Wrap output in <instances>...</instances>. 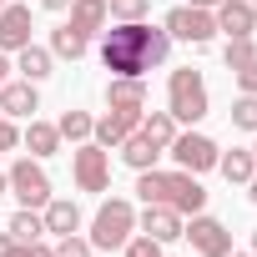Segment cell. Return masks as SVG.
<instances>
[{"label": "cell", "instance_id": "cell-1", "mask_svg": "<svg viewBox=\"0 0 257 257\" xmlns=\"http://www.w3.org/2000/svg\"><path fill=\"white\" fill-rule=\"evenodd\" d=\"M172 51V36L147 21H121L116 31H101V66L111 76H147Z\"/></svg>", "mask_w": 257, "mask_h": 257}, {"label": "cell", "instance_id": "cell-2", "mask_svg": "<svg viewBox=\"0 0 257 257\" xmlns=\"http://www.w3.org/2000/svg\"><path fill=\"white\" fill-rule=\"evenodd\" d=\"M137 197L142 202H162V207H172V212H182V217H192V212H202L207 207V187L192 177V172H157V167H147V172H137Z\"/></svg>", "mask_w": 257, "mask_h": 257}, {"label": "cell", "instance_id": "cell-3", "mask_svg": "<svg viewBox=\"0 0 257 257\" xmlns=\"http://www.w3.org/2000/svg\"><path fill=\"white\" fill-rule=\"evenodd\" d=\"M167 111L177 116V126H182V121H202V116L212 111V96H207V81H202L197 66L172 71V81H167Z\"/></svg>", "mask_w": 257, "mask_h": 257}, {"label": "cell", "instance_id": "cell-4", "mask_svg": "<svg viewBox=\"0 0 257 257\" xmlns=\"http://www.w3.org/2000/svg\"><path fill=\"white\" fill-rule=\"evenodd\" d=\"M132 232H137V207L126 197H111V202L96 207V217H91V247L116 252V247L132 242Z\"/></svg>", "mask_w": 257, "mask_h": 257}, {"label": "cell", "instance_id": "cell-5", "mask_svg": "<svg viewBox=\"0 0 257 257\" xmlns=\"http://www.w3.org/2000/svg\"><path fill=\"white\" fill-rule=\"evenodd\" d=\"M167 152H172V162H177L182 172H192V177L212 172V167H217V157H222V152H217V142H212V137H202V132H177Z\"/></svg>", "mask_w": 257, "mask_h": 257}, {"label": "cell", "instance_id": "cell-6", "mask_svg": "<svg viewBox=\"0 0 257 257\" xmlns=\"http://www.w3.org/2000/svg\"><path fill=\"white\" fill-rule=\"evenodd\" d=\"M71 177L81 192H106L111 187V152L96 147V142H81L76 157H71Z\"/></svg>", "mask_w": 257, "mask_h": 257}, {"label": "cell", "instance_id": "cell-7", "mask_svg": "<svg viewBox=\"0 0 257 257\" xmlns=\"http://www.w3.org/2000/svg\"><path fill=\"white\" fill-rule=\"evenodd\" d=\"M162 31H167L172 41H187V46H207V41L217 36V21H212V11H197V6H177V11H167Z\"/></svg>", "mask_w": 257, "mask_h": 257}, {"label": "cell", "instance_id": "cell-8", "mask_svg": "<svg viewBox=\"0 0 257 257\" xmlns=\"http://www.w3.org/2000/svg\"><path fill=\"white\" fill-rule=\"evenodd\" d=\"M6 187L21 197V207H46V202H51V177H46V167L31 162V157H21V162L6 172Z\"/></svg>", "mask_w": 257, "mask_h": 257}, {"label": "cell", "instance_id": "cell-9", "mask_svg": "<svg viewBox=\"0 0 257 257\" xmlns=\"http://www.w3.org/2000/svg\"><path fill=\"white\" fill-rule=\"evenodd\" d=\"M182 237L192 242L197 257H227V252H232L227 222H217V217H207V212H192V227H182Z\"/></svg>", "mask_w": 257, "mask_h": 257}, {"label": "cell", "instance_id": "cell-10", "mask_svg": "<svg viewBox=\"0 0 257 257\" xmlns=\"http://www.w3.org/2000/svg\"><path fill=\"white\" fill-rule=\"evenodd\" d=\"M137 227H142V237H152V242H162V247H167V242H177V237H182V227H187V222H182V212H172V207H162V202H147V212L137 217Z\"/></svg>", "mask_w": 257, "mask_h": 257}, {"label": "cell", "instance_id": "cell-11", "mask_svg": "<svg viewBox=\"0 0 257 257\" xmlns=\"http://www.w3.org/2000/svg\"><path fill=\"white\" fill-rule=\"evenodd\" d=\"M212 21H217V31H222L227 41H237V36H252V31H257V16H252V0H217Z\"/></svg>", "mask_w": 257, "mask_h": 257}, {"label": "cell", "instance_id": "cell-12", "mask_svg": "<svg viewBox=\"0 0 257 257\" xmlns=\"http://www.w3.org/2000/svg\"><path fill=\"white\" fill-rule=\"evenodd\" d=\"M137 126H142V111H106V116H101V121L91 126V142L111 152V147H121L126 137H132Z\"/></svg>", "mask_w": 257, "mask_h": 257}, {"label": "cell", "instance_id": "cell-13", "mask_svg": "<svg viewBox=\"0 0 257 257\" xmlns=\"http://www.w3.org/2000/svg\"><path fill=\"white\" fill-rule=\"evenodd\" d=\"M106 106L111 111H147V76H111Z\"/></svg>", "mask_w": 257, "mask_h": 257}, {"label": "cell", "instance_id": "cell-14", "mask_svg": "<svg viewBox=\"0 0 257 257\" xmlns=\"http://www.w3.org/2000/svg\"><path fill=\"white\" fill-rule=\"evenodd\" d=\"M41 111V91H36V81H6V86H0V116H36Z\"/></svg>", "mask_w": 257, "mask_h": 257}, {"label": "cell", "instance_id": "cell-15", "mask_svg": "<svg viewBox=\"0 0 257 257\" xmlns=\"http://www.w3.org/2000/svg\"><path fill=\"white\" fill-rule=\"evenodd\" d=\"M31 6H6L0 11V51H21V46H31Z\"/></svg>", "mask_w": 257, "mask_h": 257}, {"label": "cell", "instance_id": "cell-16", "mask_svg": "<svg viewBox=\"0 0 257 257\" xmlns=\"http://www.w3.org/2000/svg\"><path fill=\"white\" fill-rule=\"evenodd\" d=\"M106 21H111L106 0H71V21H66V26H71L76 36H86V41H91V36H101V31H106Z\"/></svg>", "mask_w": 257, "mask_h": 257}, {"label": "cell", "instance_id": "cell-17", "mask_svg": "<svg viewBox=\"0 0 257 257\" xmlns=\"http://www.w3.org/2000/svg\"><path fill=\"white\" fill-rule=\"evenodd\" d=\"M116 152H121V162L132 167V172H147V167H157V157H162V147H157V142H152V137L142 132V126H137V132L126 137V142H121Z\"/></svg>", "mask_w": 257, "mask_h": 257}, {"label": "cell", "instance_id": "cell-18", "mask_svg": "<svg viewBox=\"0 0 257 257\" xmlns=\"http://www.w3.org/2000/svg\"><path fill=\"white\" fill-rule=\"evenodd\" d=\"M41 222H46V232H56V237L81 232V207H76V202H66V197H51V202L41 207Z\"/></svg>", "mask_w": 257, "mask_h": 257}, {"label": "cell", "instance_id": "cell-19", "mask_svg": "<svg viewBox=\"0 0 257 257\" xmlns=\"http://www.w3.org/2000/svg\"><path fill=\"white\" fill-rule=\"evenodd\" d=\"M21 142L31 147V157H36V162H41V157H56V152H61V132H56L51 121H36V116H31V126H26V137H21Z\"/></svg>", "mask_w": 257, "mask_h": 257}, {"label": "cell", "instance_id": "cell-20", "mask_svg": "<svg viewBox=\"0 0 257 257\" xmlns=\"http://www.w3.org/2000/svg\"><path fill=\"white\" fill-rule=\"evenodd\" d=\"M51 61H56V56L41 51V46H21V51H16V71H21L26 81H36V86L51 76Z\"/></svg>", "mask_w": 257, "mask_h": 257}, {"label": "cell", "instance_id": "cell-21", "mask_svg": "<svg viewBox=\"0 0 257 257\" xmlns=\"http://www.w3.org/2000/svg\"><path fill=\"white\" fill-rule=\"evenodd\" d=\"M217 172H222L227 182L247 187V182L257 177V162H252V152H227V157H217Z\"/></svg>", "mask_w": 257, "mask_h": 257}, {"label": "cell", "instance_id": "cell-22", "mask_svg": "<svg viewBox=\"0 0 257 257\" xmlns=\"http://www.w3.org/2000/svg\"><path fill=\"white\" fill-rule=\"evenodd\" d=\"M142 132L167 152V147H172V137H177V116H172V111H142Z\"/></svg>", "mask_w": 257, "mask_h": 257}, {"label": "cell", "instance_id": "cell-23", "mask_svg": "<svg viewBox=\"0 0 257 257\" xmlns=\"http://www.w3.org/2000/svg\"><path fill=\"white\" fill-rule=\"evenodd\" d=\"M6 232H11L16 242H41V237H46V222H41V212H36V207H21V212L11 217V227H6Z\"/></svg>", "mask_w": 257, "mask_h": 257}, {"label": "cell", "instance_id": "cell-24", "mask_svg": "<svg viewBox=\"0 0 257 257\" xmlns=\"http://www.w3.org/2000/svg\"><path fill=\"white\" fill-rule=\"evenodd\" d=\"M86 46H91V41H86V36H76L71 26H56V31H51V56L81 61V56H86Z\"/></svg>", "mask_w": 257, "mask_h": 257}, {"label": "cell", "instance_id": "cell-25", "mask_svg": "<svg viewBox=\"0 0 257 257\" xmlns=\"http://www.w3.org/2000/svg\"><path fill=\"white\" fill-rule=\"evenodd\" d=\"M222 61H227V71H232V76H237V71H247V66L257 61V41H252V36H237V41H227Z\"/></svg>", "mask_w": 257, "mask_h": 257}, {"label": "cell", "instance_id": "cell-26", "mask_svg": "<svg viewBox=\"0 0 257 257\" xmlns=\"http://www.w3.org/2000/svg\"><path fill=\"white\" fill-rule=\"evenodd\" d=\"M91 126H96V121H91L86 111H66V116L56 121V132H61V142H91Z\"/></svg>", "mask_w": 257, "mask_h": 257}, {"label": "cell", "instance_id": "cell-27", "mask_svg": "<svg viewBox=\"0 0 257 257\" xmlns=\"http://www.w3.org/2000/svg\"><path fill=\"white\" fill-rule=\"evenodd\" d=\"M232 126H237V132H252V137H257V96H247V91H242V96L232 101Z\"/></svg>", "mask_w": 257, "mask_h": 257}, {"label": "cell", "instance_id": "cell-28", "mask_svg": "<svg viewBox=\"0 0 257 257\" xmlns=\"http://www.w3.org/2000/svg\"><path fill=\"white\" fill-rule=\"evenodd\" d=\"M106 11H111L116 21H147L152 0H106Z\"/></svg>", "mask_w": 257, "mask_h": 257}, {"label": "cell", "instance_id": "cell-29", "mask_svg": "<svg viewBox=\"0 0 257 257\" xmlns=\"http://www.w3.org/2000/svg\"><path fill=\"white\" fill-rule=\"evenodd\" d=\"M56 257H91L96 247H91V237H76V232H66V237H56V247H51Z\"/></svg>", "mask_w": 257, "mask_h": 257}, {"label": "cell", "instance_id": "cell-30", "mask_svg": "<svg viewBox=\"0 0 257 257\" xmlns=\"http://www.w3.org/2000/svg\"><path fill=\"white\" fill-rule=\"evenodd\" d=\"M126 257H167V252H162V242H152V237H132V242H126Z\"/></svg>", "mask_w": 257, "mask_h": 257}, {"label": "cell", "instance_id": "cell-31", "mask_svg": "<svg viewBox=\"0 0 257 257\" xmlns=\"http://www.w3.org/2000/svg\"><path fill=\"white\" fill-rule=\"evenodd\" d=\"M0 257H31V242H16L11 232H0Z\"/></svg>", "mask_w": 257, "mask_h": 257}, {"label": "cell", "instance_id": "cell-32", "mask_svg": "<svg viewBox=\"0 0 257 257\" xmlns=\"http://www.w3.org/2000/svg\"><path fill=\"white\" fill-rule=\"evenodd\" d=\"M11 147H21V132L11 116H0V152H11Z\"/></svg>", "mask_w": 257, "mask_h": 257}, {"label": "cell", "instance_id": "cell-33", "mask_svg": "<svg viewBox=\"0 0 257 257\" xmlns=\"http://www.w3.org/2000/svg\"><path fill=\"white\" fill-rule=\"evenodd\" d=\"M237 86H242L247 96H257V61H252L247 71H237Z\"/></svg>", "mask_w": 257, "mask_h": 257}, {"label": "cell", "instance_id": "cell-34", "mask_svg": "<svg viewBox=\"0 0 257 257\" xmlns=\"http://www.w3.org/2000/svg\"><path fill=\"white\" fill-rule=\"evenodd\" d=\"M31 257H56V252H51L46 242H31Z\"/></svg>", "mask_w": 257, "mask_h": 257}, {"label": "cell", "instance_id": "cell-35", "mask_svg": "<svg viewBox=\"0 0 257 257\" xmlns=\"http://www.w3.org/2000/svg\"><path fill=\"white\" fill-rule=\"evenodd\" d=\"M11 81V61H6V51H0V86Z\"/></svg>", "mask_w": 257, "mask_h": 257}, {"label": "cell", "instance_id": "cell-36", "mask_svg": "<svg viewBox=\"0 0 257 257\" xmlns=\"http://www.w3.org/2000/svg\"><path fill=\"white\" fill-rule=\"evenodd\" d=\"M46 11H71V0H41Z\"/></svg>", "mask_w": 257, "mask_h": 257}, {"label": "cell", "instance_id": "cell-37", "mask_svg": "<svg viewBox=\"0 0 257 257\" xmlns=\"http://www.w3.org/2000/svg\"><path fill=\"white\" fill-rule=\"evenodd\" d=\"M187 6H197V11H212V6H217V0H187Z\"/></svg>", "mask_w": 257, "mask_h": 257}, {"label": "cell", "instance_id": "cell-38", "mask_svg": "<svg viewBox=\"0 0 257 257\" xmlns=\"http://www.w3.org/2000/svg\"><path fill=\"white\" fill-rule=\"evenodd\" d=\"M247 197H252V202H257V177H252V182H247Z\"/></svg>", "mask_w": 257, "mask_h": 257}, {"label": "cell", "instance_id": "cell-39", "mask_svg": "<svg viewBox=\"0 0 257 257\" xmlns=\"http://www.w3.org/2000/svg\"><path fill=\"white\" fill-rule=\"evenodd\" d=\"M252 257H257V227H252Z\"/></svg>", "mask_w": 257, "mask_h": 257}, {"label": "cell", "instance_id": "cell-40", "mask_svg": "<svg viewBox=\"0 0 257 257\" xmlns=\"http://www.w3.org/2000/svg\"><path fill=\"white\" fill-rule=\"evenodd\" d=\"M227 257H252V252H227Z\"/></svg>", "mask_w": 257, "mask_h": 257}, {"label": "cell", "instance_id": "cell-41", "mask_svg": "<svg viewBox=\"0 0 257 257\" xmlns=\"http://www.w3.org/2000/svg\"><path fill=\"white\" fill-rule=\"evenodd\" d=\"M0 192H6V172H0Z\"/></svg>", "mask_w": 257, "mask_h": 257}, {"label": "cell", "instance_id": "cell-42", "mask_svg": "<svg viewBox=\"0 0 257 257\" xmlns=\"http://www.w3.org/2000/svg\"><path fill=\"white\" fill-rule=\"evenodd\" d=\"M252 16H257V0H252Z\"/></svg>", "mask_w": 257, "mask_h": 257}, {"label": "cell", "instance_id": "cell-43", "mask_svg": "<svg viewBox=\"0 0 257 257\" xmlns=\"http://www.w3.org/2000/svg\"><path fill=\"white\" fill-rule=\"evenodd\" d=\"M252 162H257V147H252Z\"/></svg>", "mask_w": 257, "mask_h": 257}, {"label": "cell", "instance_id": "cell-44", "mask_svg": "<svg viewBox=\"0 0 257 257\" xmlns=\"http://www.w3.org/2000/svg\"><path fill=\"white\" fill-rule=\"evenodd\" d=\"M0 11H6V0H0Z\"/></svg>", "mask_w": 257, "mask_h": 257}]
</instances>
